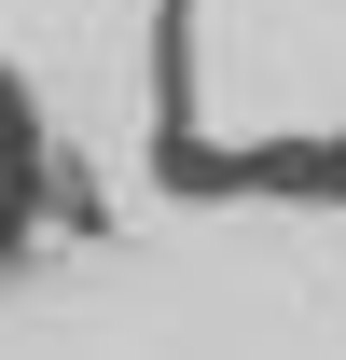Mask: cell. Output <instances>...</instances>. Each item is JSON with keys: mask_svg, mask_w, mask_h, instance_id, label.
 Masks as SVG:
<instances>
[{"mask_svg": "<svg viewBox=\"0 0 346 360\" xmlns=\"http://www.w3.org/2000/svg\"><path fill=\"white\" fill-rule=\"evenodd\" d=\"M42 208H56V139H42V97L0 70V277L42 250Z\"/></svg>", "mask_w": 346, "mask_h": 360, "instance_id": "6da1fadb", "label": "cell"}]
</instances>
